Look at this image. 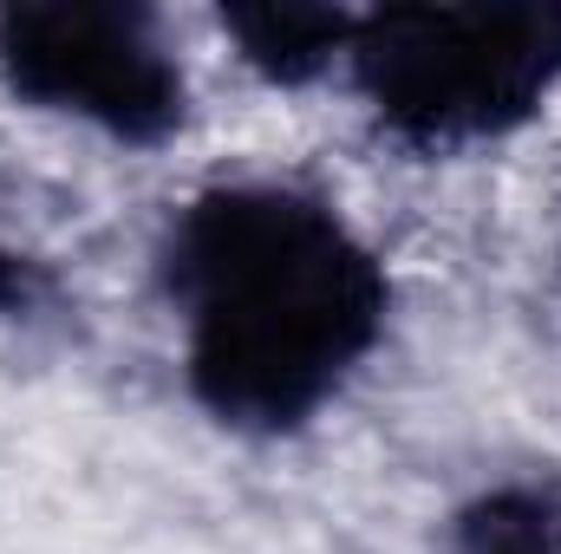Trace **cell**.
I'll list each match as a JSON object with an SVG mask.
<instances>
[{"label": "cell", "instance_id": "6da1fadb", "mask_svg": "<svg viewBox=\"0 0 561 554\" xmlns=\"http://www.w3.org/2000/svg\"><path fill=\"white\" fill-rule=\"evenodd\" d=\"M170 287L190 326V392L236 430H294L386 333L373 249L313 196L236 183L170 235Z\"/></svg>", "mask_w": 561, "mask_h": 554}, {"label": "cell", "instance_id": "7a4b0ae2", "mask_svg": "<svg viewBox=\"0 0 561 554\" xmlns=\"http://www.w3.org/2000/svg\"><path fill=\"white\" fill-rule=\"evenodd\" d=\"M353 79L386 131L424 150L523 125L561 79V13L542 7H392L353 26Z\"/></svg>", "mask_w": 561, "mask_h": 554}, {"label": "cell", "instance_id": "3957f363", "mask_svg": "<svg viewBox=\"0 0 561 554\" xmlns=\"http://www.w3.org/2000/svg\"><path fill=\"white\" fill-rule=\"evenodd\" d=\"M0 79L59 118L118 143H157L183 125V72L150 13L105 0H26L0 13Z\"/></svg>", "mask_w": 561, "mask_h": 554}, {"label": "cell", "instance_id": "277c9868", "mask_svg": "<svg viewBox=\"0 0 561 554\" xmlns=\"http://www.w3.org/2000/svg\"><path fill=\"white\" fill-rule=\"evenodd\" d=\"M229 39L242 46V59L275 79V85H307L320 79L333 59L353 53V13L333 7H229L222 13Z\"/></svg>", "mask_w": 561, "mask_h": 554}, {"label": "cell", "instance_id": "5b68a950", "mask_svg": "<svg viewBox=\"0 0 561 554\" xmlns=\"http://www.w3.org/2000/svg\"><path fill=\"white\" fill-rule=\"evenodd\" d=\"M457 554H561V503L549 489H490L457 516Z\"/></svg>", "mask_w": 561, "mask_h": 554}, {"label": "cell", "instance_id": "8992f818", "mask_svg": "<svg viewBox=\"0 0 561 554\" xmlns=\"http://www.w3.org/2000/svg\"><path fill=\"white\" fill-rule=\"evenodd\" d=\"M39 300H46V275H39V262H26V255L0 249V320L33 313Z\"/></svg>", "mask_w": 561, "mask_h": 554}]
</instances>
